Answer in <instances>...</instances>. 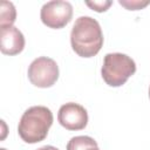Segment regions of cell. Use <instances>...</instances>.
<instances>
[{
    "label": "cell",
    "instance_id": "6da1fadb",
    "mask_svg": "<svg viewBox=\"0 0 150 150\" xmlns=\"http://www.w3.org/2000/svg\"><path fill=\"white\" fill-rule=\"evenodd\" d=\"M70 43L79 56H95L103 46V33L97 20L90 16L77 18L71 28Z\"/></svg>",
    "mask_w": 150,
    "mask_h": 150
},
{
    "label": "cell",
    "instance_id": "7a4b0ae2",
    "mask_svg": "<svg viewBox=\"0 0 150 150\" xmlns=\"http://www.w3.org/2000/svg\"><path fill=\"white\" fill-rule=\"evenodd\" d=\"M53 112L43 105H34L28 108L21 116L18 132L26 143L34 144L43 141L53 124Z\"/></svg>",
    "mask_w": 150,
    "mask_h": 150
},
{
    "label": "cell",
    "instance_id": "3957f363",
    "mask_svg": "<svg viewBox=\"0 0 150 150\" xmlns=\"http://www.w3.org/2000/svg\"><path fill=\"white\" fill-rule=\"evenodd\" d=\"M135 71L136 63L130 56L122 53H109L104 56L101 74L108 86H123Z\"/></svg>",
    "mask_w": 150,
    "mask_h": 150
},
{
    "label": "cell",
    "instance_id": "277c9868",
    "mask_svg": "<svg viewBox=\"0 0 150 150\" xmlns=\"http://www.w3.org/2000/svg\"><path fill=\"white\" fill-rule=\"evenodd\" d=\"M28 79L38 88H49L59 79L57 63L47 56L35 59L28 67Z\"/></svg>",
    "mask_w": 150,
    "mask_h": 150
},
{
    "label": "cell",
    "instance_id": "5b68a950",
    "mask_svg": "<svg viewBox=\"0 0 150 150\" xmlns=\"http://www.w3.org/2000/svg\"><path fill=\"white\" fill-rule=\"evenodd\" d=\"M41 21L45 26L60 29L67 26L73 18V6L68 1L54 0L46 2L40 12Z\"/></svg>",
    "mask_w": 150,
    "mask_h": 150
},
{
    "label": "cell",
    "instance_id": "8992f818",
    "mask_svg": "<svg viewBox=\"0 0 150 150\" xmlns=\"http://www.w3.org/2000/svg\"><path fill=\"white\" fill-rule=\"evenodd\" d=\"M57 121L67 130H82L88 124V112L81 104L68 102L60 107Z\"/></svg>",
    "mask_w": 150,
    "mask_h": 150
},
{
    "label": "cell",
    "instance_id": "52a82bcc",
    "mask_svg": "<svg viewBox=\"0 0 150 150\" xmlns=\"http://www.w3.org/2000/svg\"><path fill=\"white\" fill-rule=\"evenodd\" d=\"M25 48V36L14 26L2 27L0 29V49L5 55L20 54Z\"/></svg>",
    "mask_w": 150,
    "mask_h": 150
},
{
    "label": "cell",
    "instance_id": "ba28073f",
    "mask_svg": "<svg viewBox=\"0 0 150 150\" xmlns=\"http://www.w3.org/2000/svg\"><path fill=\"white\" fill-rule=\"evenodd\" d=\"M67 150H100L97 142L89 136H75L67 143Z\"/></svg>",
    "mask_w": 150,
    "mask_h": 150
},
{
    "label": "cell",
    "instance_id": "9c48e42d",
    "mask_svg": "<svg viewBox=\"0 0 150 150\" xmlns=\"http://www.w3.org/2000/svg\"><path fill=\"white\" fill-rule=\"evenodd\" d=\"M16 19V11L12 2L1 1L0 4V27L13 26Z\"/></svg>",
    "mask_w": 150,
    "mask_h": 150
},
{
    "label": "cell",
    "instance_id": "30bf717a",
    "mask_svg": "<svg viewBox=\"0 0 150 150\" xmlns=\"http://www.w3.org/2000/svg\"><path fill=\"white\" fill-rule=\"evenodd\" d=\"M118 4L125 7L129 11H137L142 9L150 4V1H139V0H120Z\"/></svg>",
    "mask_w": 150,
    "mask_h": 150
},
{
    "label": "cell",
    "instance_id": "8fae6325",
    "mask_svg": "<svg viewBox=\"0 0 150 150\" xmlns=\"http://www.w3.org/2000/svg\"><path fill=\"white\" fill-rule=\"evenodd\" d=\"M111 1H87L86 5L88 7H90L93 11H96L98 13L101 12H105L110 6H111Z\"/></svg>",
    "mask_w": 150,
    "mask_h": 150
},
{
    "label": "cell",
    "instance_id": "7c38bea8",
    "mask_svg": "<svg viewBox=\"0 0 150 150\" xmlns=\"http://www.w3.org/2000/svg\"><path fill=\"white\" fill-rule=\"evenodd\" d=\"M36 150H59V149L53 146V145H45V146H41V148L36 149Z\"/></svg>",
    "mask_w": 150,
    "mask_h": 150
},
{
    "label": "cell",
    "instance_id": "4fadbf2b",
    "mask_svg": "<svg viewBox=\"0 0 150 150\" xmlns=\"http://www.w3.org/2000/svg\"><path fill=\"white\" fill-rule=\"evenodd\" d=\"M149 98H150V88H149Z\"/></svg>",
    "mask_w": 150,
    "mask_h": 150
},
{
    "label": "cell",
    "instance_id": "5bb4252c",
    "mask_svg": "<svg viewBox=\"0 0 150 150\" xmlns=\"http://www.w3.org/2000/svg\"><path fill=\"white\" fill-rule=\"evenodd\" d=\"M0 150H6V149H5V148H1V149H0Z\"/></svg>",
    "mask_w": 150,
    "mask_h": 150
}]
</instances>
